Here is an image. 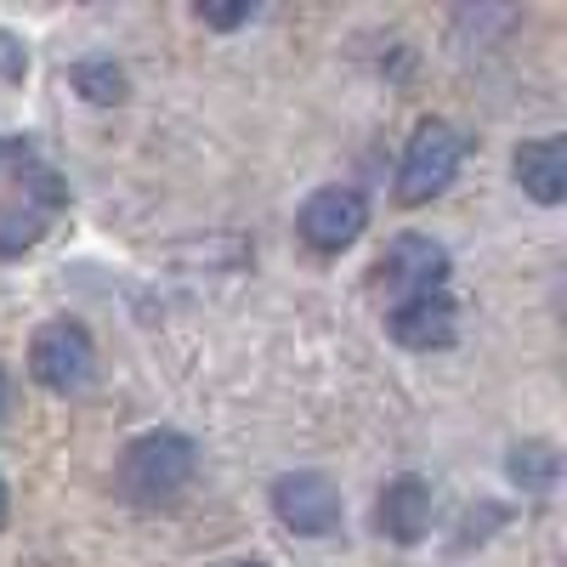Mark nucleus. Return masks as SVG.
Masks as SVG:
<instances>
[{"label": "nucleus", "instance_id": "obj_7", "mask_svg": "<svg viewBox=\"0 0 567 567\" xmlns=\"http://www.w3.org/2000/svg\"><path fill=\"white\" fill-rule=\"evenodd\" d=\"M386 336H392L398 347H409V352H443V347H454V336H460V307L449 301V290L392 301Z\"/></svg>", "mask_w": 567, "mask_h": 567}, {"label": "nucleus", "instance_id": "obj_15", "mask_svg": "<svg viewBox=\"0 0 567 567\" xmlns=\"http://www.w3.org/2000/svg\"><path fill=\"white\" fill-rule=\"evenodd\" d=\"M250 18H256L250 0H239V7H199V23H210V29H239Z\"/></svg>", "mask_w": 567, "mask_h": 567}, {"label": "nucleus", "instance_id": "obj_8", "mask_svg": "<svg viewBox=\"0 0 567 567\" xmlns=\"http://www.w3.org/2000/svg\"><path fill=\"white\" fill-rule=\"evenodd\" d=\"M432 483L425 477H392L386 494H381V511H374V528H381L392 545H420L432 534Z\"/></svg>", "mask_w": 567, "mask_h": 567}, {"label": "nucleus", "instance_id": "obj_14", "mask_svg": "<svg viewBox=\"0 0 567 567\" xmlns=\"http://www.w3.org/2000/svg\"><path fill=\"white\" fill-rule=\"evenodd\" d=\"M23 74H29V45H23L12 29H0V80L18 85Z\"/></svg>", "mask_w": 567, "mask_h": 567}, {"label": "nucleus", "instance_id": "obj_5", "mask_svg": "<svg viewBox=\"0 0 567 567\" xmlns=\"http://www.w3.org/2000/svg\"><path fill=\"white\" fill-rule=\"evenodd\" d=\"M363 227H369V205L358 187H318V194L301 205L296 216V233H301V245L318 250V256H341L363 239Z\"/></svg>", "mask_w": 567, "mask_h": 567}, {"label": "nucleus", "instance_id": "obj_1", "mask_svg": "<svg viewBox=\"0 0 567 567\" xmlns=\"http://www.w3.org/2000/svg\"><path fill=\"white\" fill-rule=\"evenodd\" d=\"M199 471V443L187 432H148L136 437L120 465H114V494L136 511H159V505H176L182 488L194 483Z\"/></svg>", "mask_w": 567, "mask_h": 567}, {"label": "nucleus", "instance_id": "obj_16", "mask_svg": "<svg viewBox=\"0 0 567 567\" xmlns=\"http://www.w3.org/2000/svg\"><path fill=\"white\" fill-rule=\"evenodd\" d=\"M7 516H12V494H7V477H0V528H7Z\"/></svg>", "mask_w": 567, "mask_h": 567}, {"label": "nucleus", "instance_id": "obj_3", "mask_svg": "<svg viewBox=\"0 0 567 567\" xmlns=\"http://www.w3.org/2000/svg\"><path fill=\"white\" fill-rule=\"evenodd\" d=\"M29 374L58 398L91 386V374H97V347H91L85 323H69V318L40 323L34 341H29Z\"/></svg>", "mask_w": 567, "mask_h": 567}, {"label": "nucleus", "instance_id": "obj_18", "mask_svg": "<svg viewBox=\"0 0 567 567\" xmlns=\"http://www.w3.org/2000/svg\"><path fill=\"white\" fill-rule=\"evenodd\" d=\"M233 567H261V561H233Z\"/></svg>", "mask_w": 567, "mask_h": 567}, {"label": "nucleus", "instance_id": "obj_11", "mask_svg": "<svg viewBox=\"0 0 567 567\" xmlns=\"http://www.w3.org/2000/svg\"><path fill=\"white\" fill-rule=\"evenodd\" d=\"M45 227H52V210H40V205H29V199L0 205V261L29 256V250L45 239Z\"/></svg>", "mask_w": 567, "mask_h": 567}, {"label": "nucleus", "instance_id": "obj_13", "mask_svg": "<svg viewBox=\"0 0 567 567\" xmlns=\"http://www.w3.org/2000/svg\"><path fill=\"white\" fill-rule=\"evenodd\" d=\"M40 171V154H34V142L29 136H0V182H18Z\"/></svg>", "mask_w": 567, "mask_h": 567}, {"label": "nucleus", "instance_id": "obj_4", "mask_svg": "<svg viewBox=\"0 0 567 567\" xmlns=\"http://www.w3.org/2000/svg\"><path fill=\"white\" fill-rule=\"evenodd\" d=\"M272 516L301 539H323L341 528V488L323 471H284L272 483Z\"/></svg>", "mask_w": 567, "mask_h": 567}, {"label": "nucleus", "instance_id": "obj_17", "mask_svg": "<svg viewBox=\"0 0 567 567\" xmlns=\"http://www.w3.org/2000/svg\"><path fill=\"white\" fill-rule=\"evenodd\" d=\"M0 414H7V374H0Z\"/></svg>", "mask_w": 567, "mask_h": 567}, {"label": "nucleus", "instance_id": "obj_10", "mask_svg": "<svg viewBox=\"0 0 567 567\" xmlns=\"http://www.w3.org/2000/svg\"><path fill=\"white\" fill-rule=\"evenodd\" d=\"M505 471H511V483L523 488V494L545 499L561 483V454H556V443H516L511 460H505Z\"/></svg>", "mask_w": 567, "mask_h": 567}, {"label": "nucleus", "instance_id": "obj_12", "mask_svg": "<svg viewBox=\"0 0 567 567\" xmlns=\"http://www.w3.org/2000/svg\"><path fill=\"white\" fill-rule=\"evenodd\" d=\"M74 91L85 103H97V109H114V103H125L131 97V80H125V69L120 63H109V58H85V63H74Z\"/></svg>", "mask_w": 567, "mask_h": 567}, {"label": "nucleus", "instance_id": "obj_2", "mask_svg": "<svg viewBox=\"0 0 567 567\" xmlns=\"http://www.w3.org/2000/svg\"><path fill=\"white\" fill-rule=\"evenodd\" d=\"M465 165V136L460 125L449 120H420L409 148H403V165H398V199L403 205H432L437 194H449V182L460 176Z\"/></svg>", "mask_w": 567, "mask_h": 567}, {"label": "nucleus", "instance_id": "obj_6", "mask_svg": "<svg viewBox=\"0 0 567 567\" xmlns=\"http://www.w3.org/2000/svg\"><path fill=\"white\" fill-rule=\"evenodd\" d=\"M449 272H454L449 250L437 239H425V233H398V239L386 245V256H381V284L398 290V301L449 290Z\"/></svg>", "mask_w": 567, "mask_h": 567}, {"label": "nucleus", "instance_id": "obj_9", "mask_svg": "<svg viewBox=\"0 0 567 567\" xmlns=\"http://www.w3.org/2000/svg\"><path fill=\"white\" fill-rule=\"evenodd\" d=\"M523 194L539 199V205H561L567 199V142L561 136H539V142H523L511 159Z\"/></svg>", "mask_w": 567, "mask_h": 567}]
</instances>
